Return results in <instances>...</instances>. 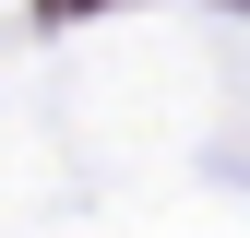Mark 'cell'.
<instances>
[{"mask_svg":"<svg viewBox=\"0 0 250 238\" xmlns=\"http://www.w3.org/2000/svg\"><path fill=\"white\" fill-rule=\"evenodd\" d=\"M83 12H107V0H48V24H83Z\"/></svg>","mask_w":250,"mask_h":238,"instance_id":"cell-1","label":"cell"},{"mask_svg":"<svg viewBox=\"0 0 250 238\" xmlns=\"http://www.w3.org/2000/svg\"><path fill=\"white\" fill-rule=\"evenodd\" d=\"M227 12H250V0H227Z\"/></svg>","mask_w":250,"mask_h":238,"instance_id":"cell-2","label":"cell"}]
</instances>
